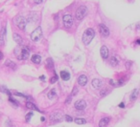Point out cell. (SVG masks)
I'll return each mask as SVG.
<instances>
[{"label": "cell", "instance_id": "35", "mask_svg": "<svg viewBox=\"0 0 140 127\" xmlns=\"http://www.w3.org/2000/svg\"><path fill=\"white\" fill-rule=\"evenodd\" d=\"M34 1H35V4H40L42 2V0H34Z\"/></svg>", "mask_w": 140, "mask_h": 127}, {"label": "cell", "instance_id": "38", "mask_svg": "<svg viewBox=\"0 0 140 127\" xmlns=\"http://www.w3.org/2000/svg\"><path fill=\"white\" fill-rule=\"evenodd\" d=\"M136 43H137V44H139V45H140V39H137V40H136Z\"/></svg>", "mask_w": 140, "mask_h": 127}, {"label": "cell", "instance_id": "8", "mask_svg": "<svg viewBox=\"0 0 140 127\" xmlns=\"http://www.w3.org/2000/svg\"><path fill=\"white\" fill-rule=\"evenodd\" d=\"M30 55V51L27 49V48H23L21 50V54H20V57L19 59H23V60H26L27 58L29 57Z\"/></svg>", "mask_w": 140, "mask_h": 127}, {"label": "cell", "instance_id": "3", "mask_svg": "<svg viewBox=\"0 0 140 127\" xmlns=\"http://www.w3.org/2000/svg\"><path fill=\"white\" fill-rule=\"evenodd\" d=\"M15 23H16V25H17L20 30H25V27H26V20H25V18L23 17V16H21V15L16 16V18H15Z\"/></svg>", "mask_w": 140, "mask_h": 127}, {"label": "cell", "instance_id": "7", "mask_svg": "<svg viewBox=\"0 0 140 127\" xmlns=\"http://www.w3.org/2000/svg\"><path fill=\"white\" fill-rule=\"evenodd\" d=\"M74 105H75V108L77 109V110H84V109L87 107V102L85 100H81L76 101Z\"/></svg>", "mask_w": 140, "mask_h": 127}, {"label": "cell", "instance_id": "13", "mask_svg": "<svg viewBox=\"0 0 140 127\" xmlns=\"http://www.w3.org/2000/svg\"><path fill=\"white\" fill-rule=\"evenodd\" d=\"M31 60H32V62H33V63L39 64L40 62H41V56H40V55H38V54H34V55L32 56Z\"/></svg>", "mask_w": 140, "mask_h": 127}, {"label": "cell", "instance_id": "34", "mask_svg": "<svg viewBox=\"0 0 140 127\" xmlns=\"http://www.w3.org/2000/svg\"><path fill=\"white\" fill-rule=\"evenodd\" d=\"M109 84H111V85H113V86H116V85H117V84L114 82V80H112V79L109 80Z\"/></svg>", "mask_w": 140, "mask_h": 127}, {"label": "cell", "instance_id": "14", "mask_svg": "<svg viewBox=\"0 0 140 127\" xmlns=\"http://www.w3.org/2000/svg\"><path fill=\"white\" fill-rule=\"evenodd\" d=\"M13 37H14V40H15L18 44H19V45H21V44L23 43V39H22V37L19 36L18 34H14V35H13Z\"/></svg>", "mask_w": 140, "mask_h": 127}, {"label": "cell", "instance_id": "30", "mask_svg": "<svg viewBox=\"0 0 140 127\" xmlns=\"http://www.w3.org/2000/svg\"><path fill=\"white\" fill-rule=\"evenodd\" d=\"M15 95H16V96H19V97H22V98H27V99H29L28 97L24 96V95H22V94H20V93H18V92H16V93H15Z\"/></svg>", "mask_w": 140, "mask_h": 127}, {"label": "cell", "instance_id": "1", "mask_svg": "<svg viewBox=\"0 0 140 127\" xmlns=\"http://www.w3.org/2000/svg\"><path fill=\"white\" fill-rule=\"evenodd\" d=\"M94 36H95V31L93 29L89 28V29L85 31V33L83 35V42L86 45H88L91 42V40L94 38Z\"/></svg>", "mask_w": 140, "mask_h": 127}, {"label": "cell", "instance_id": "29", "mask_svg": "<svg viewBox=\"0 0 140 127\" xmlns=\"http://www.w3.org/2000/svg\"><path fill=\"white\" fill-rule=\"evenodd\" d=\"M77 93H78V89H77V87H74V90H73V93H71V96H72V97H74Z\"/></svg>", "mask_w": 140, "mask_h": 127}, {"label": "cell", "instance_id": "23", "mask_svg": "<svg viewBox=\"0 0 140 127\" xmlns=\"http://www.w3.org/2000/svg\"><path fill=\"white\" fill-rule=\"evenodd\" d=\"M57 118H58V119H61V115L60 113H54L53 115H51V119L57 120Z\"/></svg>", "mask_w": 140, "mask_h": 127}, {"label": "cell", "instance_id": "19", "mask_svg": "<svg viewBox=\"0 0 140 127\" xmlns=\"http://www.w3.org/2000/svg\"><path fill=\"white\" fill-rule=\"evenodd\" d=\"M56 96H57V93H56L55 89H52V90L48 93V95H47V97H48V99H49V100H53Z\"/></svg>", "mask_w": 140, "mask_h": 127}, {"label": "cell", "instance_id": "28", "mask_svg": "<svg viewBox=\"0 0 140 127\" xmlns=\"http://www.w3.org/2000/svg\"><path fill=\"white\" fill-rule=\"evenodd\" d=\"M100 94H101V96H102V97H105V95L107 94V90H106V89H104V90L101 91V93H100Z\"/></svg>", "mask_w": 140, "mask_h": 127}, {"label": "cell", "instance_id": "2", "mask_svg": "<svg viewBox=\"0 0 140 127\" xmlns=\"http://www.w3.org/2000/svg\"><path fill=\"white\" fill-rule=\"evenodd\" d=\"M42 36V30H41V27H37L35 29V31L31 34V39L32 41L34 42H36L38 41Z\"/></svg>", "mask_w": 140, "mask_h": 127}, {"label": "cell", "instance_id": "6", "mask_svg": "<svg viewBox=\"0 0 140 127\" xmlns=\"http://www.w3.org/2000/svg\"><path fill=\"white\" fill-rule=\"evenodd\" d=\"M99 30H100V34L104 36V37H107V36H109V30L104 24H100L99 25Z\"/></svg>", "mask_w": 140, "mask_h": 127}, {"label": "cell", "instance_id": "10", "mask_svg": "<svg viewBox=\"0 0 140 127\" xmlns=\"http://www.w3.org/2000/svg\"><path fill=\"white\" fill-rule=\"evenodd\" d=\"M78 83H79L81 86H85L87 83H88V76H85V75H82L78 77Z\"/></svg>", "mask_w": 140, "mask_h": 127}, {"label": "cell", "instance_id": "17", "mask_svg": "<svg viewBox=\"0 0 140 127\" xmlns=\"http://www.w3.org/2000/svg\"><path fill=\"white\" fill-rule=\"evenodd\" d=\"M26 107L28 109H31V110H35V111H37V112H39V110L37 109V107L35 106V105L34 104V103H33V102H30V101L26 102Z\"/></svg>", "mask_w": 140, "mask_h": 127}, {"label": "cell", "instance_id": "18", "mask_svg": "<svg viewBox=\"0 0 140 127\" xmlns=\"http://www.w3.org/2000/svg\"><path fill=\"white\" fill-rule=\"evenodd\" d=\"M118 63H119V59L117 57H115V56L110 57V65L111 66H116V65H118Z\"/></svg>", "mask_w": 140, "mask_h": 127}, {"label": "cell", "instance_id": "32", "mask_svg": "<svg viewBox=\"0 0 140 127\" xmlns=\"http://www.w3.org/2000/svg\"><path fill=\"white\" fill-rule=\"evenodd\" d=\"M32 116H33V113H29V114L27 115V116H26V120H27V121H28V120L31 118V117H32Z\"/></svg>", "mask_w": 140, "mask_h": 127}, {"label": "cell", "instance_id": "15", "mask_svg": "<svg viewBox=\"0 0 140 127\" xmlns=\"http://www.w3.org/2000/svg\"><path fill=\"white\" fill-rule=\"evenodd\" d=\"M61 77L62 80L66 81V80H69L70 78V74L66 71H61Z\"/></svg>", "mask_w": 140, "mask_h": 127}, {"label": "cell", "instance_id": "21", "mask_svg": "<svg viewBox=\"0 0 140 127\" xmlns=\"http://www.w3.org/2000/svg\"><path fill=\"white\" fill-rule=\"evenodd\" d=\"M74 121H75L77 124H86V123H87V120H86L85 118H75Z\"/></svg>", "mask_w": 140, "mask_h": 127}, {"label": "cell", "instance_id": "39", "mask_svg": "<svg viewBox=\"0 0 140 127\" xmlns=\"http://www.w3.org/2000/svg\"><path fill=\"white\" fill-rule=\"evenodd\" d=\"M44 120H45V118H44L43 117H42V118H41V121H44Z\"/></svg>", "mask_w": 140, "mask_h": 127}, {"label": "cell", "instance_id": "36", "mask_svg": "<svg viewBox=\"0 0 140 127\" xmlns=\"http://www.w3.org/2000/svg\"><path fill=\"white\" fill-rule=\"evenodd\" d=\"M119 107H120V108H124V107H125V104H124V102H121V103L119 104Z\"/></svg>", "mask_w": 140, "mask_h": 127}, {"label": "cell", "instance_id": "25", "mask_svg": "<svg viewBox=\"0 0 140 127\" xmlns=\"http://www.w3.org/2000/svg\"><path fill=\"white\" fill-rule=\"evenodd\" d=\"M46 65L49 67V68H52L53 67V60H52V58H48L47 60H46Z\"/></svg>", "mask_w": 140, "mask_h": 127}, {"label": "cell", "instance_id": "11", "mask_svg": "<svg viewBox=\"0 0 140 127\" xmlns=\"http://www.w3.org/2000/svg\"><path fill=\"white\" fill-rule=\"evenodd\" d=\"M5 36H6V28L3 27L0 31V45H4L5 43Z\"/></svg>", "mask_w": 140, "mask_h": 127}, {"label": "cell", "instance_id": "5", "mask_svg": "<svg viewBox=\"0 0 140 127\" xmlns=\"http://www.w3.org/2000/svg\"><path fill=\"white\" fill-rule=\"evenodd\" d=\"M73 17L70 14H66L63 16V24L66 28H70L73 25Z\"/></svg>", "mask_w": 140, "mask_h": 127}, {"label": "cell", "instance_id": "33", "mask_svg": "<svg viewBox=\"0 0 140 127\" xmlns=\"http://www.w3.org/2000/svg\"><path fill=\"white\" fill-rule=\"evenodd\" d=\"M72 98H73V97H72V96H71V95H70L69 97H68V99H67V100H66V101H65V102H66V103H69L70 101H71V100H72Z\"/></svg>", "mask_w": 140, "mask_h": 127}, {"label": "cell", "instance_id": "26", "mask_svg": "<svg viewBox=\"0 0 140 127\" xmlns=\"http://www.w3.org/2000/svg\"><path fill=\"white\" fill-rule=\"evenodd\" d=\"M56 81H58V76H53V77H51L50 78V83H55Z\"/></svg>", "mask_w": 140, "mask_h": 127}, {"label": "cell", "instance_id": "37", "mask_svg": "<svg viewBox=\"0 0 140 127\" xmlns=\"http://www.w3.org/2000/svg\"><path fill=\"white\" fill-rule=\"evenodd\" d=\"M2 58H3V54H2V52L0 51V60H1Z\"/></svg>", "mask_w": 140, "mask_h": 127}, {"label": "cell", "instance_id": "24", "mask_svg": "<svg viewBox=\"0 0 140 127\" xmlns=\"http://www.w3.org/2000/svg\"><path fill=\"white\" fill-rule=\"evenodd\" d=\"M0 91L1 92H3V93H5V94H7L9 97H11V93H10V91L6 88V87H4V86H0Z\"/></svg>", "mask_w": 140, "mask_h": 127}, {"label": "cell", "instance_id": "9", "mask_svg": "<svg viewBox=\"0 0 140 127\" xmlns=\"http://www.w3.org/2000/svg\"><path fill=\"white\" fill-rule=\"evenodd\" d=\"M100 53H101L102 58L106 59V58L108 57V49H107V47L102 46V47H101V50H100Z\"/></svg>", "mask_w": 140, "mask_h": 127}, {"label": "cell", "instance_id": "16", "mask_svg": "<svg viewBox=\"0 0 140 127\" xmlns=\"http://www.w3.org/2000/svg\"><path fill=\"white\" fill-rule=\"evenodd\" d=\"M109 120H110V118H102V119L100 120V122H99V126H100V127L106 126V125L108 124Z\"/></svg>", "mask_w": 140, "mask_h": 127}, {"label": "cell", "instance_id": "31", "mask_svg": "<svg viewBox=\"0 0 140 127\" xmlns=\"http://www.w3.org/2000/svg\"><path fill=\"white\" fill-rule=\"evenodd\" d=\"M10 101H11V102H12V103H14V104H16V105H18V101H17V100H13V99H12V98H10Z\"/></svg>", "mask_w": 140, "mask_h": 127}, {"label": "cell", "instance_id": "27", "mask_svg": "<svg viewBox=\"0 0 140 127\" xmlns=\"http://www.w3.org/2000/svg\"><path fill=\"white\" fill-rule=\"evenodd\" d=\"M64 118L66 119V121H68V122H71L72 120H73V118H71V117H69V116H67V115H65L64 116Z\"/></svg>", "mask_w": 140, "mask_h": 127}, {"label": "cell", "instance_id": "22", "mask_svg": "<svg viewBox=\"0 0 140 127\" xmlns=\"http://www.w3.org/2000/svg\"><path fill=\"white\" fill-rule=\"evenodd\" d=\"M138 92H139L138 89H135L134 92H132V94H131V100H136V98H137V96H138Z\"/></svg>", "mask_w": 140, "mask_h": 127}, {"label": "cell", "instance_id": "4", "mask_svg": "<svg viewBox=\"0 0 140 127\" xmlns=\"http://www.w3.org/2000/svg\"><path fill=\"white\" fill-rule=\"evenodd\" d=\"M88 13V9L86 6H81L80 8H78L77 12H76V18L78 20H82L83 18L85 17Z\"/></svg>", "mask_w": 140, "mask_h": 127}, {"label": "cell", "instance_id": "12", "mask_svg": "<svg viewBox=\"0 0 140 127\" xmlns=\"http://www.w3.org/2000/svg\"><path fill=\"white\" fill-rule=\"evenodd\" d=\"M102 85H103V82L101 81L100 79H98V78H94L92 80V86L95 89H100L102 87Z\"/></svg>", "mask_w": 140, "mask_h": 127}, {"label": "cell", "instance_id": "20", "mask_svg": "<svg viewBox=\"0 0 140 127\" xmlns=\"http://www.w3.org/2000/svg\"><path fill=\"white\" fill-rule=\"evenodd\" d=\"M5 65L6 66H8V67H10V68H12V69H16V63L15 62H13L12 60H7L6 62H5Z\"/></svg>", "mask_w": 140, "mask_h": 127}]
</instances>
